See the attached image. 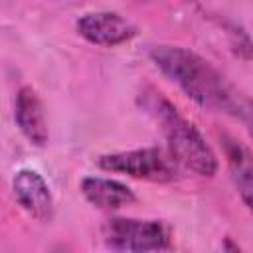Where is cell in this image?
Here are the masks:
<instances>
[{
    "label": "cell",
    "instance_id": "1",
    "mask_svg": "<svg viewBox=\"0 0 253 253\" xmlns=\"http://www.w3.org/2000/svg\"><path fill=\"white\" fill-rule=\"evenodd\" d=\"M148 59L188 99L202 109L231 117L253 138V99L233 85L213 63L188 47L172 43L150 45Z\"/></svg>",
    "mask_w": 253,
    "mask_h": 253
},
{
    "label": "cell",
    "instance_id": "2",
    "mask_svg": "<svg viewBox=\"0 0 253 253\" xmlns=\"http://www.w3.org/2000/svg\"><path fill=\"white\" fill-rule=\"evenodd\" d=\"M136 101L138 107L154 121L168 152L182 168L202 178H213L217 174L219 162L213 148L208 144L198 126L184 117L170 99H166L158 89L146 85L138 93Z\"/></svg>",
    "mask_w": 253,
    "mask_h": 253
},
{
    "label": "cell",
    "instance_id": "3",
    "mask_svg": "<svg viewBox=\"0 0 253 253\" xmlns=\"http://www.w3.org/2000/svg\"><path fill=\"white\" fill-rule=\"evenodd\" d=\"M95 164L113 174H123L134 180L152 182V184H168L178 178L180 164L168 152V148L160 146H144L130 150H117L97 156Z\"/></svg>",
    "mask_w": 253,
    "mask_h": 253
},
{
    "label": "cell",
    "instance_id": "4",
    "mask_svg": "<svg viewBox=\"0 0 253 253\" xmlns=\"http://www.w3.org/2000/svg\"><path fill=\"white\" fill-rule=\"evenodd\" d=\"M101 237L113 251H166L172 247L170 229L160 219L113 215L103 221Z\"/></svg>",
    "mask_w": 253,
    "mask_h": 253
},
{
    "label": "cell",
    "instance_id": "5",
    "mask_svg": "<svg viewBox=\"0 0 253 253\" xmlns=\"http://www.w3.org/2000/svg\"><path fill=\"white\" fill-rule=\"evenodd\" d=\"M75 32L91 45L99 47H117L128 43L138 36L136 24L125 18L119 12L97 10L85 12L75 20Z\"/></svg>",
    "mask_w": 253,
    "mask_h": 253
},
{
    "label": "cell",
    "instance_id": "6",
    "mask_svg": "<svg viewBox=\"0 0 253 253\" xmlns=\"http://www.w3.org/2000/svg\"><path fill=\"white\" fill-rule=\"evenodd\" d=\"M16 204L36 221L49 223L55 215V202L45 178L34 168H20L12 178Z\"/></svg>",
    "mask_w": 253,
    "mask_h": 253
},
{
    "label": "cell",
    "instance_id": "7",
    "mask_svg": "<svg viewBox=\"0 0 253 253\" xmlns=\"http://www.w3.org/2000/svg\"><path fill=\"white\" fill-rule=\"evenodd\" d=\"M14 123L32 146H45L49 140L43 103L32 85H22L14 99Z\"/></svg>",
    "mask_w": 253,
    "mask_h": 253
},
{
    "label": "cell",
    "instance_id": "8",
    "mask_svg": "<svg viewBox=\"0 0 253 253\" xmlns=\"http://www.w3.org/2000/svg\"><path fill=\"white\" fill-rule=\"evenodd\" d=\"M219 144L231 182L243 206L253 213V150L225 132L219 134Z\"/></svg>",
    "mask_w": 253,
    "mask_h": 253
},
{
    "label": "cell",
    "instance_id": "9",
    "mask_svg": "<svg viewBox=\"0 0 253 253\" xmlns=\"http://www.w3.org/2000/svg\"><path fill=\"white\" fill-rule=\"evenodd\" d=\"M79 192L93 208L103 211H117L136 202L134 192L126 184L105 176H83Z\"/></svg>",
    "mask_w": 253,
    "mask_h": 253
}]
</instances>
